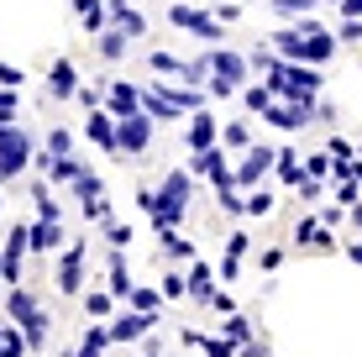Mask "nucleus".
<instances>
[{"instance_id":"f257e3e1","label":"nucleus","mask_w":362,"mask_h":357,"mask_svg":"<svg viewBox=\"0 0 362 357\" xmlns=\"http://www.w3.org/2000/svg\"><path fill=\"white\" fill-rule=\"evenodd\" d=\"M6 315L16 321L21 331H27V341H32V352H42L47 347V310H42V300H37V289H27V284H11L6 289Z\"/></svg>"},{"instance_id":"f03ea898","label":"nucleus","mask_w":362,"mask_h":357,"mask_svg":"<svg viewBox=\"0 0 362 357\" xmlns=\"http://www.w3.org/2000/svg\"><path fill=\"white\" fill-rule=\"evenodd\" d=\"M32 131L21 127V121H6L0 127V184H11V179H21L32 168Z\"/></svg>"},{"instance_id":"7ed1b4c3","label":"nucleus","mask_w":362,"mask_h":357,"mask_svg":"<svg viewBox=\"0 0 362 357\" xmlns=\"http://www.w3.org/2000/svg\"><path fill=\"white\" fill-rule=\"evenodd\" d=\"M189 189H194V184H189V174H179V168H173V174L163 179V189H158V205H153V216H147V221H153L158 231L179 226V221H184V211H189Z\"/></svg>"},{"instance_id":"20e7f679","label":"nucleus","mask_w":362,"mask_h":357,"mask_svg":"<svg viewBox=\"0 0 362 357\" xmlns=\"http://www.w3.org/2000/svg\"><path fill=\"white\" fill-rule=\"evenodd\" d=\"M116 137H121V158H142L147 147H153V116H147V110L116 116Z\"/></svg>"},{"instance_id":"39448f33","label":"nucleus","mask_w":362,"mask_h":357,"mask_svg":"<svg viewBox=\"0 0 362 357\" xmlns=\"http://www.w3.org/2000/svg\"><path fill=\"white\" fill-rule=\"evenodd\" d=\"M168 21L179 32H189V37H199V42H221V16H210V11H199V6H168Z\"/></svg>"},{"instance_id":"423d86ee","label":"nucleus","mask_w":362,"mask_h":357,"mask_svg":"<svg viewBox=\"0 0 362 357\" xmlns=\"http://www.w3.org/2000/svg\"><path fill=\"white\" fill-rule=\"evenodd\" d=\"M84 137H90L100 153H110V158H121V137H116V110H105V105H95L90 116H84Z\"/></svg>"},{"instance_id":"0eeeda50","label":"nucleus","mask_w":362,"mask_h":357,"mask_svg":"<svg viewBox=\"0 0 362 357\" xmlns=\"http://www.w3.org/2000/svg\"><path fill=\"white\" fill-rule=\"evenodd\" d=\"M268 168H279V153H273V147H247V158L236 163V189H252V184H263Z\"/></svg>"},{"instance_id":"6e6552de","label":"nucleus","mask_w":362,"mask_h":357,"mask_svg":"<svg viewBox=\"0 0 362 357\" xmlns=\"http://www.w3.org/2000/svg\"><path fill=\"white\" fill-rule=\"evenodd\" d=\"M84 242H69L58 257V294H84Z\"/></svg>"},{"instance_id":"1a4fd4ad","label":"nucleus","mask_w":362,"mask_h":357,"mask_svg":"<svg viewBox=\"0 0 362 357\" xmlns=\"http://www.w3.org/2000/svg\"><path fill=\"white\" fill-rule=\"evenodd\" d=\"M205 64H210V79H226V84H236V90H242V84H247V64H252V58L216 47V53H205ZM210 79H205V84H210Z\"/></svg>"},{"instance_id":"9d476101","label":"nucleus","mask_w":362,"mask_h":357,"mask_svg":"<svg viewBox=\"0 0 362 357\" xmlns=\"http://www.w3.org/2000/svg\"><path fill=\"white\" fill-rule=\"evenodd\" d=\"M331 53H336V32H326L315 16H305V64H331Z\"/></svg>"},{"instance_id":"9b49d317","label":"nucleus","mask_w":362,"mask_h":357,"mask_svg":"<svg viewBox=\"0 0 362 357\" xmlns=\"http://www.w3.org/2000/svg\"><path fill=\"white\" fill-rule=\"evenodd\" d=\"M153 326H158V315H153V310H136V305H132L127 315H116V321H110V336H116V341H142Z\"/></svg>"},{"instance_id":"f8f14e48","label":"nucleus","mask_w":362,"mask_h":357,"mask_svg":"<svg viewBox=\"0 0 362 357\" xmlns=\"http://www.w3.org/2000/svg\"><path fill=\"white\" fill-rule=\"evenodd\" d=\"M53 247H64V226H58V216H37L32 221V252L53 257Z\"/></svg>"},{"instance_id":"ddd939ff","label":"nucleus","mask_w":362,"mask_h":357,"mask_svg":"<svg viewBox=\"0 0 362 357\" xmlns=\"http://www.w3.org/2000/svg\"><path fill=\"white\" fill-rule=\"evenodd\" d=\"M69 95H79V69L69 58H58L53 74H47V100H69Z\"/></svg>"},{"instance_id":"4468645a","label":"nucleus","mask_w":362,"mask_h":357,"mask_svg":"<svg viewBox=\"0 0 362 357\" xmlns=\"http://www.w3.org/2000/svg\"><path fill=\"white\" fill-rule=\"evenodd\" d=\"M90 42H95V53H100V58H105V64H116V58H127V47H132V37H127V32H121V27H116V21H110V27H100V32L90 37Z\"/></svg>"},{"instance_id":"2eb2a0df","label":"nucleus","mask_w":362,"mask_h":357,"mask_svg":"<svg viewBox=\"0 0 362 357\" xmlns=\"http://www.w3.org/2000/svg\"><path fill=\"white\" fill-rule=\"evenodd\" d=\"M184 142H189V153H199V147H216V116H210L205 105L189 110V131H184Z\"/></svg>"},{"instance_id":"dca6fc26","label":"nucleus","mask_w":362,"mask_h":357,"mask_svg":"<svg viewBox=\"0 0 362 357\" xmlns=\"http://www.w3.org/2000/svg\"><path fill=\"white\" fill-rule=\"evenodd\" d=\"M105 110H116V116H132V110H142V84H110L105 90Z\"/></svg>"},{"instance_id":"f3484780","label":"nucleus","mask_w":362,"mask_h":357,"mask_svg":"<svg viewBox=\"0 0 362 357\" xmlns=\"http://www.w3.org/2000/svg\"><path fill=\"white\" fill-rule=\"evenodd\" d=\"M142 110H147L153 121H179V116H184V110L173 105L163 90H158V84H142Z\"/></svg>"},{"instance_id":"a211bd4d","label":"nucleus","mask_w":362,"mask_h":357,"mask_svg":"<svg viewBox=\"0 0 362 357\" xmlns=\"http://www.w3.org/2000/svg\"><path fill=\"white\" fill-rule=\"evenodd\" d=\"M110 21H116V27H121V32H127V37H132V42H136V37H142V32H147V16H142V11H132V6H127V0H110Z\"/></svg>"},{"instance_id":"6ab92c4d","label":"nucleus","mask_w":362,"mask_h":357,"mask_svg":"<svg viewBox=\"0 0 362 357\" xmlns=\"http://www.w3.org/2000/svg\"><path fill=\"white\" fill-rule=\"evenodd\" d=\"M184 341H189V347H199L205 357H242L231 336H199V331H184Z\"/></svg>"},{"instance_id":"aec40b11","label":"nucleus","mask_w":362,"mask_h":357,"mask_svg":"<svg viewBox=\"0 0 362 357\" xmlns=\"http://www.w3.org/2000/svg\"><path fill=\"white\" fill-rule=\"evenodd\" d=\"M74 11H79V21H84V32H100V27H110V6L105 0H74Z\"/></svg>"},{"instance_id":"412c9836","label":"nucleus","mask_w":362,"mask_h":357,"mask_svg":"<svg viewBox=\"0 0 362 357\" xmlns=\"http://www.w3.org/2000/svg\"><path fill=\"white\" fill-rule=\"evenodd\" d=\"M105 279H110V294H116V300H132L136 284H132V274H127V252H110V274Z\"/></svg>"},{"instance_id":"4be33fe9","label":"nucleus","mask_w":362,"mask_h":357,"mask_svg":"<svg viewBox=\"0 0 362 357\" xmlns=\"http://www.w3.org/2000/svg\"><path fill=\"white\" fill-rule=\"evenodd\" d=\"M189 294L194 300H216V274H210V263H189Z\"/></svg>"},{"instance_id":"5701e85b","label":"nucleus","mask_w":362,"mask_h":357,"mask_svg":"<svg viewBox=\"0 0 362 357\" xmlns=\"http://www.w3.org/2000/svg\"><path fill=\"white\" fill-rule=\"evenodd\" d=\"M158 237H163V252L173 257V263H194V242H184L173 226H168V231H158Z\"/></svg>"},{"instance_id":"b1692460","label":"nucleus","mask_w":362,"mask_h":357,"mask_svg":"<svg viewBox=\"0 0 362 357\" xmlns=\"http://www.w3.org/2000/svg\"><path fill=\"white\" fill-rule=\"evenodd\" d=\"M69 189L79 194L84 205H90V200H100V194H105V179H100V174H90V168H84V174L74 179V184H69Z\"/></svg>"},{"instance_id":"393cba45","label":"nucleus","mask_w":362,"mask_h":357,"mask_svg":"<svg viewBox=\"0 0 362 357\" xmlns=\"http://www.w3.org/2000/svg\"><path fill=\"white\" fill-rule=\"evenodd\" d=\"M242 100H247V110H257V116H263V110L279 100V95H273L268 84H242Z\"/></svg>"},{"instance_id":"a878e982","label":"nucleus","mask_w":362,"mask_h":357,"mask_svg":"<svg viewBox=\"0 0 362 357\" xmlns=\"http://www.w3.org/2000/svg\"><path fill=\"white\" fill-rule=\"evenodd\" d=\"M110 300H116L110 289H84V310H90V321H100V315H110Z\"/></svg>"},{"instance_id":"bb28decb","label":"nucleus","mask_w":362,"mask_h":357,"mask_svg":"<svg viewBox=\"0 0 362 357\" xmlns=\"http://www.w3.org/2000/svg\"><path fill=\"white\" fill-rule=\"evenodd\" d=\"M158 289H163V300H184V294H189V274L168 268V274H163V284H158Z\"/></svg>"},{"instance_id":"cd10ccee","label":"nucleus","mask_w":362,"mask_h":357,"mask_svg":"<svg viewBox=\"0 0 362 357\" xmlns=\"http://www.w3.org/2000/svg\"><path fill=\"white\" fill-rule=\"evenodd\" d=\"M147 64H153L158 74H179V84L189 79V64H184V58H173V53H153V58H147Z\"/></svg>"},{"instance_id":"c85d7f7f","label":"nucleus","mask_w":362,"mask_h":357,"mask_svg":"<svg viewBox=\"0 0 362 357\" xmlns=\"http://www.w3.org/2000/svg\"><path fill=\"white\" fill-rule=\"evenodd\" d=\"M132 305H136V310H153V315H158V305H163V289L136 284V289H132Z\"/></svg>"},{"instance_id":"c756f323","label":"nucleus","mask_w":362,"mask_h":357,"mask_svg":"<svg viewBox=\"0 0 362 357\" xmlns=\"http://www.w3.org/2000/svg\"><path fill=\"white\" fill-rule=\"evenodd\" d=\"M47 153H53V158L74 153V131H69V127H53V131H47Z\"/></svg>"},{"instance_id":"7c9ffc66","label":"nucleus","mask_w":362,"mask_h":357,"mask_svg":"<svg viewBox=\"0 0 362 357\" xmlns=\"http://www.w3.org/2000/svg\"><path fill=\"white\" fill-rule=\"evenodd\" d=\"M273 211V189H257V184H252V194H247V211L242 216H268Z\"/></svg>"},{"instance_id":"2f4dec72","label":"nucleus","mask_w":362,"mask_h":357,"mask_svg":"<svg viewBox=\"0 0 362 357\" xmlns=\"http://www.w3.org/2000/svg\"><path fill=\"white\" fill-rule=\"evenodd\" d=\"M273 11H279V16H310V11L320 6V0H268Z\"/></svg>"},{"instance_id":"473e14b6","label":"nucleus","mask_w":362,"mask_h":357,"mask_svg":"<svg viewBox=\"0 0 362 357\" xmlns=\"http://www.w3.org/2000/svg\"><path fill=\"white\" fill-rule=\"evenodd\" d=\"M279 179H284V184H299V179H305V168H299V153H279Z\"/></svg>"},{"instance_id":"72a5a7b5","label":"nucleus","mask_w":362,"mask_h":357,"mask_svg":"<svg viewBox=\"0 0 362 357\" xmlns=\"http://www.w3.org/2000/svg\"><path fill=\"white\" fill-rule=\"evenodd\" d=\"M315 237H320V221H315V216H299V226H294V242H299V247H305V242L315 247Z\"/></svg>"},{"instance_id":"f704fd0d","label":"nucleus","mask_w":362,"mask_h":357,"mask_svg":"<svg viewBox=\"0 0 362 357\" xmlns=\"http://www.w3.org/2000/svg\"><path fill=\"white\" fill-rule=\"evenodd\" d=\"M305 174H310V179H326V174H331V147H326V153H310V158H305Z\"/></svg>"},{"instance_id":"c9c22d12","label":"nucleus","mask_w":362,"mask_h":357,"mask_svg":"<svg viewBox=\"0 0 362 357\" xmlns=\"http://www.w3.org/2000/svg\"><path fill=\"white\" fill-rule=\"evenodd\" d=\"M79 105H84V110L105 105V84H79Z\"/></svg>"},{"instance_id":"e433bc0d","label":"nucleus","mask_w":362,"mask_h":357,"mask_svg":"<svg viewBox=\"0 0 362 357\" xmlns=\"http://www.w3.org/2000/svg\"><path fill=\"white\" fill-rule=\"evenodd\" d=\"M105 237H110V247H116V252H127V247H132V226H116V221H110Z\"/></svg>"},{"instance_id":"4c0bfd02","label":"nucleus","mask_w":362,"mask_h":357,"mask_svg":"<svg viewBox=\"0 0 362 357\" xmlns=\"http://www.w3.org/2000/svg\"><path fill=\"white\" fill-rule=\"evenodd\" d=\"M226 336L231 341H252V326H247L242 315H226Z\"/></svg>"},{"instance_id":"58836bf2","label":"nucleus","mask_w":362,"mask_h":357,"mask_svg":"<svg viewBox=\"0 0 362 357\" xmlns=\"http://www.w3.org/2000/svg\"><path fill=\"white\" fill-rule=\"evenodd\" d=\"M221 142H226V147H252V142H247V127H242V121H231V127L221 131Z\"/></svg>"},{"instance_id":"ea45409f","label":"nucleus","mask_w":362,"mask_h":357,"mask_svg":"<svg viewBox=\"0 0 362 357\" xmlns=\"http://www.w3.org/2000/svg\"><path fill=\"white\" fill-rule=\"evenodd\" d=\"M0 84H6V90H21V84H27V74H21L16 64H0Z\"/></svg>"},{"instance_id":"a19ab883","label":"nucleus","mask_w":362,"mask_h":357,"mask_svg":"<svg viewBox=\"0 0 362 357\" xmlns=\"http://www.w3.org/2000/svg\"><path fill=\"white\" fill-rule=\"evenodd\" d=\"M357 194H362V184H357V179H341V189H336V200H341L346 211H352V205H357Z\"/></svg>"},{"instance_id":"79ce46f5","label":"nucleus","mask_w":362,"mask_h":357,"mask_svg":"<svg viewBox=\"0 0 362 357\" xmlns=\"http://www.w3.org/2000/svg\"><path fill=\"white\" fill-rule=\"evenodd\" d=\"M226 252H231V257L247 252V231H231V237H226Z\"/></svg>"},{"instance_id":"37998d69","label":"nucleus","mask_w":362,"mask_h":357,"mask_svg":"<svg viewBox=\"0 0 362 357\" xmlns=\"http://www.w3.org/2000/svg\"><path fill=\"white\" fill-rule=\"evenodd\" d=\"M236 268H242V257H231V252L221 257V279H236Z\"/></svg>"},{"instance_id":"c03bdc74","label":"nucleus","mask_w":362,"mask_h":357,"mask_svg":"<svg viewBox=\"0 0 362 357\" xmlns=\"http://www.w3.org/2000/svg\"><path fill=\"white\" fill-rule=\"evenodd\" d=\"M210 310H221V315H236V305H231V300H226V294H221V289H216V300H210Z\"/></svg>"},{"instance_id":"a18cd8bd","label":"nucleus","mask_w":362,"mask_h":357,"mask_svg":"<svg viewBox=\"0 0 362 357\" xmlns=\"http://www.w3.org/2000/svg\"><path fill=\"white\" fill-rule=\"evenodd\" d=\"M69 357H105V347H95V341H79V352H69Z\"/></svg>"},{"instance_id":"49530a36","label":"nucleus","mask_w":362,"mask_h":357,"mask_svg":"<svg viewBox=\"0 0 362 357\" xmlns=\"http://www.w3.org/2000/svg\"><path fill=\"white\" fill-rule=\"evenodd\" d=\"M242 357H268V347L263 341H242Z\"/></svg>"},{"instance_id":"de8ad7c7","label":"nucleus","mask_w":362,"mask_h":357,"mask_svg":"<svg viewBox=\"0 0 362 357\" xmlns=\"http://www.w3.org/2000/svg\"><path fill=\"white\" fill-rule=\"evenodd\" d=\"M341 16H362V0H341Z\"/></svg>"},{"instance_id":"09e8293b","label":"nucleus","mask_w":362,"mask_h":357,"mask_svg":"<svg viewBox=\"0 0 362 357\" xmlns=\"http://www.w3.org/2000/svg\"><path fill=\"white\" fill-rule=\"evenodd\" d=\"M346 257H352V263H362V242H346Z\"/></svg>"},{"instance_id":"8fccbe9b","label":"nucleus","mask_w":362,"mask_h":357,"mask_svg":"<svg viewBox=\"0 0 362 357\" xmlns=\"http://www.w3.org/2000/svg\"><path fill=\"white\" fill-rule=\"evenodd\" d=\"M6 289H11V284H6V279H0V305H6Z\"/></svg>"},{"instance_id":"3c124183","label":"nucleus","mask_w":362,"mask_h":357,"mask_svg":"<svg viewBox=\"0 0 362 357\" xmlns=\"http://www.w3.org/2000/svg\"><path fill=\"white\" fill-rule=\"evenodd\" d=\"M0 189H6V184H0ZM0 205H6V194H0Z\"/></svg>"},{"instance_id":"603ef678","label":"nucleus","mask_w":362,"mask_h":357,"mask_svg":"<svg viewBox=\"0 0 362 357\" xmlns=\"http://www.w3.org/2000/svg\"><path fill=\"white\" fill-rule=\"evenodd\" d=\"M142 357H153V347H147V352H142Z\"/></svg>"}]
</instances>
